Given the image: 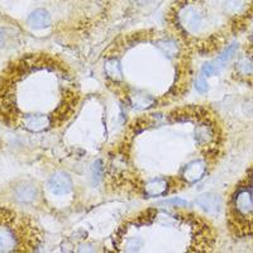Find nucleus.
Wrapping results in <instances>:
<instances>
[{
	"mask_svg": "<svg viewBox=\"0 0 253 253\" xmlns=\"http://www.w3.org/2000/svg\"><path fill=\"white\" fill-rule=\"evenodd\" d=\"M37 245L32 221L13 210L0 208V253L33 251Z\"/></svg>",
	"mask_w": 253,
	"mask_h": 253,
	"instance_id": "nucleus-1",
	"label": "nucleus"
},
{
	"mask_svg": "<svg viewBox=\"0 0 253 253\" xmlns=\"http://www.w3.org/2000/svg\"><path fill=\"white\" fill-rule=\"evenodd\" d=\"M233 208L236 213L242 218L253 215V194L250 189H239L233 198Z\"/></svg>",
	"mask_w": 253,
	"mask_h": 253,
	"instance_id": "nucleus-2",
	"label": "nucleus"
},
{
	"mask_svg": "<svg viewBox=\"0 0 253 253\" xmlns=\"http://www.w3.org/2000/svg\"><path fill=\"white\" fill-rule=\"evenodd\" d=\"M180 23L184 27L185 31L190 33H195L203 26V15L198 8L195 6H185L181 9V12L178 14Z\"/></svg>",
	"mask_w": 253,
	"mask_h": 253,
	"instance_id": "nucleus-3",
	"label": "nucleus"
},
{
	"mask_svg": "<svg viewBox=\"0 0 253 253\" xmlns=\"http://www.w3.org/2000/svg\"><path fill=\"white\" fill-rule=\"evenodd\" d=\"M48 189L53 195L63 196L72 191V180L69 173L57 171L52 173L48 180Z\"/></svg>",
	"mask_w": 253,
	"mask_h": 253,
	"instance_id": "nucleus-4",
	"label": "nucleus"
},
{
	"mask_svg": "<svg viewBox=\"0 0 253 253\" xmlns=\"http://www.w3.org/2000/svg\"><path fill=\"white\" fill-rule=\"evenodd\" d=\"M195 204L208 214H219L223 207L220 196L214 193H205L199 195L196 199Z\"/></svg>",
	"mask_w": 253,
	"mask_h": 253,
	"instance_id": "nucleus-5",
	"label": "nucleus"
},
{
	"mask_svg": "<svg viewBox=\"0 0 253 253\" xmlns=\"http://www.w3.org/2000/svg\"><path fill=\"white\" fill-rule=\"evenodd\" d=\"M205 172H207L205 162L202 161V160H195V161L186 165V167L182 171V177L185 178V181L194 184V182L200 181L204 177Z\"/></svg>",
	"mask_w": 253,
	"mask_h": 253,
	"instance_id": "nucleus-6",
	"label": "nucleus"
},
{
	"mask_svg": "<svg viewBox=\"0 0 253 253\" xmlns=\"http://www.w3.org/2000/svg\"><path fill=\"white\" fill-rule=\"evenodd\" d=\"M195 141L202 147H210L215 142V129L210 123H200L195 128Z\"/></svg>",
	"mask_w": 253,
	"mask_h": 253,
	"instance_id": "nucleus-7",
	"label": "nucleus"
},
{
	"mask_svg": "<svg viewBox=\"0 0 253 253\" xmlns=\"http://www.w3.org/2000/svg\"><path fill=\"white\" fill-rule=\"evenodd\" d=\"M14 196L19 203L29 204L33 203L38 196V189L31 182H22L19 186L15 187Z\"/></svg>",
	"mask_w": 253,
	"mask_h": 253,
	"instance_id": "nucleus-8",
	"label": "nucleus"
},
{
	"mask_svg": "<svg viewBox=\"0 0 253 253\" xmlns=\"http://www.w3.org/2000/svg\"><path fill=\"white\" fill-rule=\"evenodd\" d=\"M28 26L33 29H44L51 26V14L46 9H36L29 14Z\"/></svg>",
	"mask_w": 253,
	"mask_h": 253,
	"instance_id": "nucleus-9",
	"label": "nucleus"
},
{
	"mask_svg": "<svg viewBox=\"0 0 253 253\" xmlns=\"http://www.w3.org/2000/svg\"><path fill=\"white\" fill-rule=\"evenodd\" d=\"M167 186L169 185H167V181L165 178H155V180L147 182L146 186H144V193L151 198L161 196L167 191Z\"/></svg>",
	"mask_w": 253,
	"mask_h": 253,
	"instance_id": "nucleus-10",
	"label": "nucleus"
},
{
	"mask_svg": "<svg viewBox=\"0 0 253 253\" xmlns=\"http://www.w3.org/2000/svg\"><path fill=\"white\" fill-rule=\"evenodd\" d=\"M237 49H238V44L237 43L229 44V46H228L224 51L221 52L220 56H218V58H216L215 62H214V66H215V69L216 70L223 69V67H224L225 65H227V63L232 60V58H233V56L236 55Z\"/></svg>",
	"mask_w": 253,
	"mask_h": 253,
	"instance_id": "nucleus-11",
	"label": "nucleus"
},
{
	"mask_svg": "<svg viewBox=\"0 0 253 253\" xmlns=\"http://www.w3.org/2000/svg\"><path fill=\"white\" fill-rule=\"evenodd\" d=\"M104 70H105V74L109 76L112 80L119 81L122 80V69H121V63L117 58H110L105 62V66H104Z\"/></svg>",
	"mask_w": 253,
	"mask_h": 253,
	"instance_id": "nucleus-12",
	"label": "nucleus"
},
{
	"mask_svg": "<svg viewBox=\"0 0 253 253\" xmlns=\"http://www.w3.org/2000/svg\"><path fill=\"white\" fill-rule=\"evenodd\" d=\"M236 71L241 76L253 75V61L250 57H242L237 61Z\"/></svg>",
	"mask_w": 253,
	"mask_h": 253,
	"instance_id": "nucleus-13",
	"label": "nucleus"
},
{
	"mask_svg": "<svg viewBox=\"0 0 253 253\" xmlns=\"http://www.w3.org/2000/svg\"><path fill=\"white\" fill-rule=\"evenodd\" d=\"M157 47L161 49L162 53H164L165 56H167V57H175V56L177 55V44L171 40L160 41L157 43Z\"/></svg>",
	"mask_w": 253,
	"mask_h": 253,
	"instance_id": "nucleus-14",
	"label": "nucleus"
},
{
	"mask_svg": "<svg viewBox=\"0 0 253 253\" xmlns=\"http://www.w3.org/2000/svg\"><path fill=\"white\" fill-rule=\"evenodd\" d=\"M133 105L138 109H143V108H148L150 105L153 104V99L151 98L150 95H144L143 92H139L138 95H134L132 98Z\"/></svg>",
	"mask_w": 253,
	"mask_h": 253,
	"instance_id": "nucleus-15",
	"label": "nucleus"
},
{
	"mask_svg": "<svg viewBox=\"0 0 253 253\" xmlns=\"http://www.w3.org/2000/svg\"><path fill=\"white\" fill-rule=\"evenodd\" d=\"M91 177H92V184L98 185L103 178V164H101L100 160H96V161L92 164L91 166Z\"/></svg>",
	"mask_w": 253,
	"mask_h": 253,
	"instance_id": "nucleus-16",
	"label": "nucleus"
},
{
	"mask_svg": "<svg viewBox=\"0 0 253 253\" xmlns=\"http://www.w3.org/2000/svg\"><path fill=\"white\" fill-rule=\"evenodd\" d=\"M160 207H171V208H185L189 207V203L186 200L181 198H172L169 199V200H164V202L160 203Z\"/></svg>",
	"mask_w": 253,
	"mask_h": 253,
	"instance_id": "nucleus-17",
	"label": "nucleus"
},
{
	"mask_svg": "<svg viewBox=\"0 0 253 253\" xmlns=\"http://www.w3.org/2000/svg\"><path fill=\"white\" fill-rule=\"evenodd\" d=\"M245 4V0H225L224 8L228 13H237L239 12Z\"/></svg>",
	"mask_w": 253,
	"mask_h": 253,
	"instance_id": "nucleus-18",
	"label": "nucleus"
},
{
	"mask_svg": "<svg viewBox=\"0 0 253 253\" xmlns=\"http://www.w3.org/2000/svg\"><path fill=\"white\" fill-rule=\"evenodd\" d=\"M195 89L199 92H205L208 90V83L205 80V76H199L195 81Z\"/></svg>",
	"mask_w": 253,
	"mask_h": 253,
	"instance_id": "nucleus-19",
	"label": "nucleus"
},
{
	"mask_svg": "<svg viewBox=\"0 0 253 253\" xmlns=\"http://www.w3.org/2000/svg\"><path fill=\"white\" fill-rule=\"evenodd\" d=\"M215 71H216V69H215V66H214V63L207 62V63H204V66H203V69H202V75L205 76V78H209V76L213 75Z\"/></svg>",
	"mask_w": 253,
	"mask_h": 253,
	"instance_id": "nucleus-20",
	"label": "nucleus"
},
{
	"mask_svg": "<svg viewBox=\"0 0 253 253\" xmlns=\"http://www.w3.org/2000/svg\"><path fill=\"white\" fill-rule=\"evenodd\" d=\"M4 43V32L3 29H0V46Z\"/></svg>",
	"mask_w": 253,
	"mask_h": 253,
	"instance_id": "nucleus-21",
	"label": "nucleus"
},
{
	"mask_svg": "<svg viewBox=\"0 0 253 253\" xmlns=\"http://www.w3.org/2000/svg\"><path fill=\"white\" fill-rule=\"evenodd\" d=\"M252 40H253V31H252Z\"/></svg>",
	"mask_w": 253,
	"mask_h": 253,
	"instance_id": "nucleus-22",
	"label": "nucleus"
}]
</instances>
